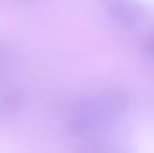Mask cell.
<instances>
[{
	"mask_svg": "<svg viewBox=\"0 0 154 153\" xmlns=\"http://www.w3.org/2000/svg\"><path fill=\"white\" fill-rule=\"evenodd\" d=\"M144 50H145V53H147V56L154 62V35L153 36H150V38L145 41V44H144Z\"/></svg>",
	"mask_w": 154,
	"mask_h": 153,
	"instance_id": "5",
	"label": "cell"
},
{
	"mask_svg": "<svg viewBox=\"0 0 154 153\" xmlns=\"http://www.w3.org/2000/svg\"><path fill=\"white\" fill-rule=\"evenodd\" d=\"M109 153H123V152H112V150H111V152Z\"/></svg>",
	"mask_w": 154,
	"mask_h": 153,
	"instance_id": "6",
	"label": "cell"
},
{
	"mask_svg": "<svg viewBox=\"0 0 154 153\" xmlns=\"http://www.w3.org/2000/svg\"><path fill=\"white\" fill-rule=\"evenodd\" d=\"M24 104V96L20 90H11L0 99V114L12 116L21 110Z\"/></svg>",
	"mask_w": 154,
	"mask_h": 153,
	"instance_id": "4",
	"label": "cell"
},
{
	"mask_svg": "<svg viewBox=\"0 0 154 153\" xmlns=\"http://www.w3.org/2000/svg\"><path fill=\"white\" fill-rule=\"evenodd\" d=\"M108 15L121 27H133L142 15L141 6L133 0H105Z\"/></svg>",
	"mask_w": 154,
	"mask_h": 153,
	"instance_id": "2",
	"label": "cell"
},
{
	"mask_svg": "<svg viewBox=\"0 0 154 153\" xmlns=\"http://www.w3.org/2000/svg\"><path fill=\"white\" fill-rule=\"evenodd\" d=\"M93 102L109 125L117 120L129 107L127 95L120 89H106L99 95L93 96Z\"/></svg>",
	"mask_w": 154,
	"mask_h": 153,
	"instance_id": "1",
	"label": "cell"
},
{
	"mask_svg": "<svg viewBox=\"0 0 154 153\" xmlns=\"http://www.w3.org/2000/svg\"><path fill=\"white\" fill-rule=\"evenodd\" d=\"M84 138L85 140L75 149L73 153H109L112 150V141L108 135L97 132Z\"/></svg>",
	"mask_w": 154,
	"mask_h": 153,
	"instance_id": "3",
	"label": "cell"
}]
</instances>
